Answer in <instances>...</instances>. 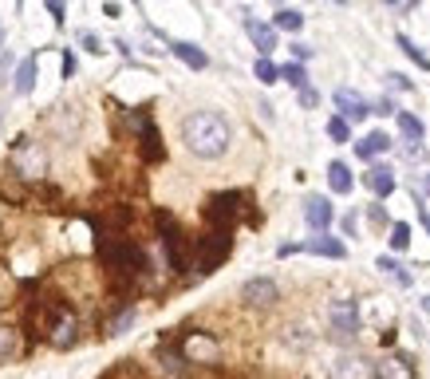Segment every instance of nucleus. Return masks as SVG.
I'll list each match as a JSON object with an SVG mask.
<instances>
[{
  "mask_svg": "<svg viewBox=\"0 0 430 379\" xmlns=\"http://www.w3.org/2000/svg\"><path fill=\"white\" fill-rule=\"evenodd\" d=\"M182 138L198 158H221L229 151V118L217 111H194L182 123Z\"/></svg>",
  "mask_w": 430,
  "mask_h": 379,
  "instance_id": "nucleus-1",
  "label": "nucleus"
},
{
  "mask_svg": "<svg viewBox=\"0 0 430 379\" xmlns=\"http://www.w3.org/2000/svg\"><path fill=\"white\" fill-rule=\"evenodd\" d=\"M99 257L107 269L115 273H146V253L138 249L127 237H103L99 241Z\"/></svg>",
  "mask_w": 430,
  "mask_h": 379,
  "instance_id": "nucleus-2",
  "label": "nucleus"
},
{
  "mask_svg": "<svg viewBox=\"0 0 430 379\" xmlns=\"http://www.w3.org/2000/svg\"><path fill=\"white\" fill-rule=\"evenodd\" d=\"M40 332H43V340H48L51 348L76 344V336H79L76 312H71L68 304H48V312H43V320H40Z\"/></svg>",
  "mask_w": 430,
  "mask_h": 379,
  "instance_id": "nucleus-3",
  "label": "nucleus"
},
{
  "mask_svg": "<svg viewBox=\"0 0 430 379\" xmlns=\"http://www.w3.org/2000/svg\"><path fill=\"white\" fill-rule=\"evenodd\" d=\"M229 249H233V237L210 229V233L198 241V269H202V273H213V269H217V265L229 257Z\"/></svg>",
  "mask_w": 430,
  "mask_h": 379,
  "instance_id": "nucleus-4",
  "label": "nucleus"
},
{
  "mask_svg": "<svg viewBox=\"0 0 430 379\" xmlns=\"http://www.w3.org/2000/svg\"><path fill=\"white\" fill-rule=\"evenodd\" d=\"M237 210H241V194L237 190H225V194H213L210 206H205V221H210L217 233H229V226H233Z\"/></svg>",
  "mask_w": 430,
  "mask_h": 379,
  "instance_id": "nucleus-5",
  "label": "nucleus"
},
{
  "mask_svg": "<svg viewBox=\"0 0 430 379\" xmlns=\"http://www.w3.org/2000/svg\"><path fill=\"white\" fill-rule=\"evenodd\" d=\"M12 170H16L20 178H28V182H36V178L48 174V154H43L40 146H20V151L12 154Z\"/></svg>",
  "mask_w": 430,
  "mask_h": 379,
  "instance_id": "nucleus-6",
  "label": "nucleus"
},
{
  "mask_svg": "<svg viewBox=\"0 0 430 379\" xmlns=\"http://www.w3.org/2000/svg\"><path fill=\"white\" fill-rule=\"evenodd\" d=\"M241 300L253 304V308H269V304L280 300V288H277V281H269V277H253V281L241 285Z\"/></svg>",
  "mask_w": 430,
  "mask_h": 379,
  "instance_id": "nucleus-7",
  "label": "nucleus"
},
{
  "mask_svg": "<svg viewBox=\"0 0 430 379\" xmlns=\"http://www.w3.org/2000/svg\"><path fill=\"white\" fill-rule=\"evenodd\" d=\"M328 320H332V328L339 332V336H355L359 332V304L355 300H332V308H328Z\"/></svg>",
  "mask_w": 430,
  "mask_h": 379,
  "instance_id": "nucleus-8",
  "label": "nucleus"
},
{
  "mask_svg": "<svg viewBox=\"0 0 430 379\" xmlns=\"http://www.w3.org/2000/svg\"><path fill=\"white\" fill-rule=\"evenodd\" d=\"M182 352H186V360H194V363H217V360H221L217 340L205 336V332H194V336H186Z\"/></svg>",
  "mask_w": 430,
  "mask_h": 379,
  "instance_id": "nucleus-9",
  "label": "nucleus"
},
{
  "mask_svg": "<svg viewBox=\"0 0 430 379\" xmlns=\"http://www.w3.org/2000/svg\"><path fill=\"white\" fill-rule=\"evenodd\" d=\"M158 233L166 241V257H170V269H186V253H182V233H178L174 218L158 213Z\"/></svg>",
  "mask_w": 430,
  "mask_h": 379,
  "instance_id": "nucleus-10",
  "label": "nucleus"
},
{
  "mask_svg": "<svg viewBox=\"0 0 430 379\" xmlns=\"http://www.w3.org/2000/svg\"><path fill=\"white\" fill-rule=\"evenodd\" d=\"M332 379H375V363L363 360V355L347 352L336 360V368H332Z\"/></svg>",
  "mask_w": 430,
  "mask_h": 379,
  "instance_id": "nucleus-11",
  "label": "nucleus"
},
{
  "mask_svg": "<svg viewBox=\"0 0 430 379\" xmlns=\"http://www.w3.org/2000/svg\"><path fill=\"white\" fill-rule=\"evenodd\" d=\"M304 218H308V226L316 229V233H328V226H332V202L324 194H308L304 198Z\"/></svg>",
  "mask_w": 430,
  "mask_h": 379,
  "instance_id": "nucleus-12",
  "label": "nucleus"
},
{
  "mask_svg": "<svg viewBox=\"0 0 430 379\" xmlns=\"http://www.w3.org/2000/svg\"><path fill=\"white\" fill-rule=\"evenodd\" d=\"M375 379H414V363L403 352H387L375 363Z\"/></svg>",
  "mask_w": 430,
  "mask_h": 379,
  "instance_id": "nucleus-13",
  "label": "nucleus"
},
{
  "mask_svg": "<svg viewBox=\"0 0 430 379\" xmlns=\"http://www.w3.org/2000/svg\"><path fill=\"white\" fill-rule=\"evenodd\" d=\"M332 99H336V107H339V118H347V123H363V118L372 115V107H367L355 91H347V87H339Z\"/></svg>",
  "mask_w": 430,
  "mask_h": 379,
  "instance_id": "nucleus-14",
  "label": "nucleus"
},
{
  "mask_svg": "<svg viewBox=\"0 0 430 379\" xmlns=\"http://www.w3.org/2000/svg\"><path fill=\"white\" fill-rule=\"evenodd\" d=\"M363 182H367V190H372L375 198H387L391 190H395V170L391 166H372Z\"/></svg>",
  "mask_w": 430,
  "mask_h": 379,
  "instance_id": "nucleus-15",
  "label": "nucleus"
},
{
  "mask_svg": "<svg viewBox=\"0 0 430 379\" xmlns=\"http://www.w3.org/2000/svg\"><path fill=\"white\" fill-rule=\"evenodd\" d=\"M170 51H174V56L182 59V64H190V68H194V71L210 68V56H205V51L198 48V44H186V40H174V44H170Z\"/></svg>",
  "mask_w": 430,
  "mask_h": 379,
  "instance_id": "nucleus-16",
  "label": "nucleus"
},
{
  "mask_svg": "<svg viewBox=\"0 0 430 379\" xmlns=\"http://www.w3.org/2000/svg\"><path fill=\"white\" fill-rule=\"evenodd\" d=\"M328 186H332V194H352V186H355V178H352V166L347 162H328Z\"/></svg>",
  "mask_w": 430,
  "mask_h": 379,
  "instance_id": "nucleus-17",
  "label": "nucleus"
},
{
  "mask_svg": "<svg viewBox=\"0 0 430 379\" xmlns=\"http://www.w3.org/2000/svg\"><path fill=\"white\" fill-rule=\"evenodd\" d=\"M138 138H143V162H162L166 146H162V138H158V131H154V123H143Z\"/></svg>",
  "mask_w": 430,
  "mask_h": 379,
  "instance_id": "nucleus-18",
  "label": "nucleus"
},
{
  "mask_svg": "<svg viewBox=\"0 0 430 379\" xmlns=\"http://www.w3.org/2000/svg\"><path fill=\"white\" fill-rule=\"evenodd\" d=\"M249 36H253V44H257V51H261V56H269V51L277 48V28H272V24L249 20Z\"/></svg>",
  "mask_w": 430,
  "mask_h": 379,
  "instance_id": "nucleus-19",
  "label": "nucleus"
},
{
  "mask_svg": "<svg viewBox=\"0 0 430 379\" xmlns=\"http://www.w3.org/2000/svg\"><path fill=\"white\" fill-rule=\"evenodd\" d=\"M383 151H391V135H383V131H372L367 138L355 143V154H359V158H375V154H383Z\"/></svg>",
  "mask_w": 430,
  "mask_h": 379,
  "instance_id": "nucleus-20",
  "label": "nucleus"
},
{
  "mask_svg": "<svg viewBox=\"0 0 430 379\" xmlns=\"http://www.w3.org/2000/svg\"><path fill=\"white\" fill-rule=\"evenodd\" d=\"M32 87H36V56H24L16 64V91L28 95Z\"/></svg>",
  "mask_w": 430,
  "mask_h": 379,
  "instance_id": "nucleus-21",
  "label": "nucleus"
},
{
  "mask_svg": "<svg viewBox=\"0 0 430 379\" xmlns=\"http://www.w3.org/2000/svg\"><path fill=\"white\" fill-rule=\"evenodd\" d=\"M20 352V332L9 320H0V360H12Z\"/></svg>",
  "mask_w": 430,
  "mask_h": 379,
  "instance_id": "nucleus-22",
  "label": "nucleus"
},
{
  "mask_svg": "<svg viewBox=\"0 0 430 379\" xmlns=\"http://www.w3.org/2000/svg\"><path fill=\"white\" fill-rule=\"evenodd\" d=\"M395 118H399V131H403V135L411 138V143H419L422 131H426V126H422V118H419V115H411V111H399Z\"/></svg>",
  "mask_w": 430,
  "mask_h": 379,
  "instance_id": "nucleus-23",
  "label": "nucleus"
},
{
  "mask_svg": "<svg viewBox=\"0 0 430 379\" xmlns=\"http://www.w3.org/2000/svg\"><path fill=\"white\" fill-rule=\"evenodd\" d=\"M272 28H285V32H300L304 28V16L296 9H280L277 16H272Z\"/></svg>",
  "mask_w": 430,
  "mask_h": 379,
  "instance_id": "nucleus-24",
  "label": "nucleus"
},
{
  "mask_svg": "<svg viewBox=\"0 0 430 379\" xmlns=\"http://www.w3.org/2000/svg\"><path fill=\"white\" fill-rule=\"evenodd\" d=\"M253 76L261 79V84H277V79H280V68L272 64L269 56H257V64H253Z\"/></svg>",
  "mask_w": 430,
  "mask_h": 379,
  "instance_id": "nucleus-25",
  "label": "nucleus"
},
{
  "mask_svg": "<svg viewBox=\"0 0 430 379\" xmlns=\"http://www.w3.org/2000/svg\"><path fill=\"white\" fill-rule=\"evenodd\" d=\"M280 79H288V84L300 87V91L308 87V71H304L300 64H285V68H280Z\"/></svg>",
  "mask_w": 430,
  "mask_h": 379,
  "instance_id": "nucleus-26",
  "label": "nucleus"
},
{
  "mask_svg": "<svg viewBox=\"0 0 430 379\" xmlns=\"http://www.w3.org/2000/svg\"><path fill=\"white\" fill-rule=\"evenodd\" d=\"M391 226H395L391 229V249L403 253L406 245H411V226H403V221H391Z\"/></svg>",
  "mask_w": 430,
  "mask_h": 379,
  "instance_id": "nucleus-27",
  "label": "nucleus"
},
{
  "mask_svg": "<svg viewBox=\"0 0 430 379\" xmlns=\"http://www.w3.org/2000/svg\"><path fill=\"white\" fill-rule=\"evenodd\" d=\"M379 269L391 273V277H399V285H411V273H406L403 265L395 261V257H379Z\"/></svg>",
  "mask_w": 430,
  "mask_h": 379,
  "instance_id": "nucleus-28",
  "label": "nucleus"
},
{
  "mask_svg": "<svg viewBox=\"0 0 430 379\" xmlns=\"http://www.w3.org/2000/svg\"><path fill=\"white\" fill-rule=\"evenodd\" d=\"M399 48H403V51H406V56H411V59H414V64H419V68H422V71H426V68H430V56H426V51H422V48H414V44H411V40H406V36H399Z\"/></svg>",
  "mask_w": 430,
  "mask_h": 379,
  "instance_id": "nucleus-29",
  "label": "nucleus"
},
{
  "mask_svg": "<svg viewBox=\"0 0 430 379\" xmlns=\"http://www.w3.org/2000/svg\"><path fill=\"white\" fill-rule=\"evenodd\" d=\"M328 135L332 138H336V143H347V138H352V126H347V118H332V123H328Z\"/></svg>",
  "mask_w": 430,
  "mask_h": 379,
  "instance_id": "nucleus-30",
  "label": "nucleus"
},
{
  "mask_svg": "<svg viewBox=\"0 0 430 379\" xmlns=\"http://www.w3.org/2000/svg\"><path fill=\"white\" fill-rule=\"evenodd\" d=\"M130 324H135V308H130V312H118V316H115V324L107 328V336H118V332H127Z\"/></svg>",
  "mask_w": 430,
  "mask_h": 379,
  "instance_id": "nucleus-31",
  "label": "nucleus"
},
{
  "mask_svg": "<svg viewBox=\"0 0 430 379\" xmlns=\"http://www.w3.org/2000/svg\"><path fill=\"white\" fill-rule=\"evenodd\" d=\"M79 44H83V48H87V51H99V48H103V44H99V40H95V36H91V32H79Z\"/></svg>",
  "mask_w": 430,
  "mask_h": 379,
  "instance_id": "nucleus-32",
  "label": "nucleus"
},
{
  "mask_svg": "<svg viewBox=\"0 0 430 379\" xmlns=\"http://www.w3.org/2000/svg\"><path fill=\"white\" fill-rule=\"evenodd\" d=\"M414 206H419V221L426 226V233H430V210H426V202H422V198H414Z\"/></svg>",
  "mask_w": 430,
  "mask_h": 379,
  "instance_id": "nucleus-33",
  "label": "nucleus"
},
{
  "mask_svg": "<svg viewBox=\"0 0 430 379\" xmlns=\"http://www.w3.org/2000/svg\"><path fill=\"white\" fill-rule=\"evenodd\" d=\"M300 103H304V107H316V103H320V95H316L312 87H304V91H300Z\"/></svg>",
  "mask_w": 430,
  "mask_h": 379,
  "instance_id": "nucleus-34",
  "label": "nucleus"
},
{
  "mask_svg": "<svg viewBox=\"0 0 430 379\" xmlns=\"http://www.w3.org/2000/svg\"><path fill=\"white\" fill-rule=\"evenodd\" d=\"M63 76H76V51H63Z\"/></svg>",
  "mask_w": 430,
  "mask_h": 379,
  "instance_id": "nucleus-35",
  "label": "nucleus"
},
{
  "mask_svg": "<svg viewBox=\"0 0 430 379\" xmlns=\"http://www.w3.org/2000/svg\"><path fill=\"white\" fill-rule=\"evenodd\" d=\"M48 12H51V20H63V9H59L56 0H48Z\"/></svg>",
  "mask_w": 430,
  "mask_h": 379,
  "instance_id": "nucleus-36",
  "label": "nucleus"
},
{
  "mask_svg": "<svg viewBox=\"0 0 430 379\" xmlns=\"http://www.w3.org/2000/svg\"><path fill=\"white\" fill-rule=\"evenodd\" d=\"M422 308H426V312H430V296H422Z\"/></svg>",
  "mask_w": 430,
  "mask_h": 379,
  "instance_id": "nucleus-37",
  "label": "nucleus"
},
{
  "mask_svg": "<svg viewBox=\"0 0 430 379\" xmlns=\"http://www.w3.org/2000/svg\"><path fill=\"white\" fill-rule=\"evenodd\" d=\"M0 48H4V24H0Z\"/></svg>",
  "mask_w": 430,
  "mask_h": 379,
  "instance_id": "nucleus-38",
  "label": "nucleus"
},
{
  "mask_svg": "<svg viewBox=\"0 0 430 379\" xmlns=\"http://www.w3.org/2000/svg\"><path fill=\"white\" fill-rule=\"evenodd\" d=\"M0 68H9V56H4V59H0Z\"/></svg>",
  "mask_w": 430,
  "mask_h": 379,
  "instance_id": "nucleus-39",
  "label": "nucleus"
},
{
  "mask_svg": "<svg viewBox=\"0 0 430 379\" xmlns=\"http://www.w3.org/2000/svg\"><path fill=\"white\" fill-rule=\"evenodd\" d=\"M426 190H430V174H426Z\"/></svg>",
  "mask_w": 430,
  "mask_h": 379,
  "instance_id": "nucleus-40",
  "label": "nucleus"
}]
</instances>
